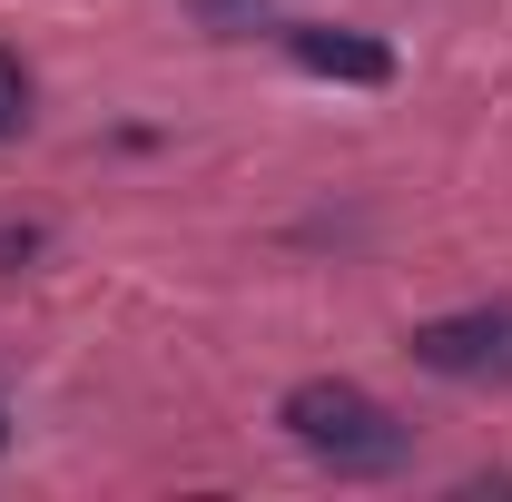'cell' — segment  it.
<instances>
[{
    "label": "cell",
    "instance_id": "cell-5",
    "mask_svg": "<svg viewBox=\"0 0 512 502\" xmlns=\"http://www.w3.org/2000/svg\"><path fill=\"white\" fill-rule=\"evenodd\" d=\"M197 10H207V20H247L256 0H197Z\"/></svg>",
    "mask_w": 512,
    "mask_h": 502
},
{
    "label": "cell",
    "instance_id": "cell-1",
    "mask_svg": "<svg viewBox=\"0 0 512 502\" xmlns=\"http://www.w3.org/2000/svg\"><path fill=\"white\" fill-rule=\"evenodd\" d=\"M276 424L306 443V453H325L335 473H384V463H404V424L384 414L365 384H345V375H306L296 394H286Z\"/></svg>",
    "mask_w": 512,
    "mask_h": 502
},
{
    "label": "cell",
    "instance_id": "cell-2",
    "mask_svg": "<svg viewBox=\"0 0 512 502\" xmlns=\"http://www.w3.org/2000/svg\"><path fill=\"white\" fill-rule=\"evenodd\" d=\"M414 365H434V375H512V306L414 325Z\"/></svg>",
    "mask_w": 512,
    "mask_h": 502
},
{
    "label": "cell",
    "instance_id": "cell-4",
    "mask_svg": "<svg viewBox=\"0 0 512 502\" xmlns=\"http://www.w3.org/2000/svg\"><path fill=\"white\" fill-rule=\"evenodd\" d=\"M20 119H30V79H20V60L0 50V138H10Z\"/></svg>",
    "mask_w": 512,
    "mask_h": 502
},
{
    "label": "cell",
    "instance_id": "cell-3",
    "mask_svg": "<svg viewBox=\"0 0 512 502\" xmlns=\"http://www.w3.org/2000/svg\"><path fill=\"white\" fill-rule=\"evenodd\" d=\"M286 60L316 69V79H355V89H384V79H394V50H384V40L325 30V20H296V30H286Z\"/></svg>",
    "mask_w": 512,
    "mask_h": 502
}]
</instances>
